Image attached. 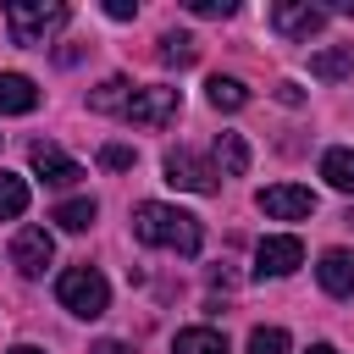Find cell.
I'll use <instances>...</instances> for the list:
<instances>
[{
	"label": "cell",
	"mask_w": 354,
	"mask_h": 354,
	"mask_svg": "<svg viewBox=\"0 0 354 354\" xmlns=\"http://www.w3.org/2000/svg\"><path fill=\"white\" fill-rule=\"evenodd\" d=\"M133 232L138 243H155V249H177V254H199L205 232H199V216L177 210V205H160V199H144L133 210Z\"/></svg>",
	"instance_id": "1"
},
{
	"label": "cell",
	"mask_w": 354,
	"mask_h": 354,
	"mask_svg": "<svg viewBox=\"0 0 354 354\" xmlns=\"http://www.w3.org/2000/svg\"><path fill=\"white\" fill-rule=\"evenodd\" d=\"M88 354H127V343H116V337H100Z\"/></svg>",
	"instance_id": "27"
},
{
	"label": "cell",
	"mask_w": 354,
	"mask_h": 354,
	"mask_svg": "<svg viewBox=\"0 0 354 354\" xmlns=\"http://www.w3.org/2000/svg\"><path fill=\"white\" fill-rule=\"evenodd\" d=\"M55 299H61V310H72L77 321H100V315L111 310V282H105L94 266H72V271H61Z\"/></svg>",
	"instance_id": "3"
},
{
	"label": "cell",
	"mask_w": 354,
	"mask_h": 354,
	"mask_svg": "<svg viewBox=\"0 0 354 354\" xmlns=\"http://www.w3.org/2000/svg\"><path fill=\"white\" fill-rule=\"evenodd\" d=\"M315 277H321V288L332 299H348L354 293V249H326L321 266H315Z\"/></svg>",
	"instance_id": "11"
},
{
	"label": "cell",
	"mask_w": 354,
	"mask_h": 354,
	"mask_svg": "<svg viewBox=\"0 0 354 354\" xmlns=\"http://www.w3.org/2000/svg\"><path fill=\"white\" fill-rule=\"evenodd\" d=\"M177 105H183V94L171 83H149V88H133V100H127L122 116L133 127H166V122H177Z\"/></svg>",
	"instance_id": "4"
},
{
	"label": "cell",
	"mask_w": 354,
	"mask_h": 354,
	"mask_svg": "<svg viewBox=\"0 0 354 354\" xmlns=\"http://www.w3.org/2000/svg\"><path fill=\"white\" fill-rule=\"evenodd\" d=\"M188 11H194V17H232L238 0H188Z\"/></svg>",
	"instance_id": "23"
},
{
	"label": "cell",
	"mask_w": 354,
	"mask_h": 354,
	"mask_svg": "<svg viewBox=\"0 0 354 354\" xmlns=\"http://www.w3.org/2000/svg\"><path fill=\"white\" fill-rule=\"evenodd\" d=\"M348 72H354V44H332V50L310 55V77H321V83H343Z\"/></svg>",
	"instance_id": "13"
},
{
	"label": "cell",
	"mask_w": 354,
	"mask_h": 354,
	"mask_svg": "<svg viewBox=\"0 0 354 354\" xmlns=\"http://www.w3.org/2000/svg\"><path fill=\"white\" fill-rule=\"evenodd\" d=\"M22 210H28V177L0 171V221H17Z\"/></svg>",
	"instance_id": "20"
},
{
	"label": "cell",
	"mask_w": 354,
	"mask_h": 354,
	"mask_svg": "<svg viewBox=\"0 0 354 354\" xmlns=\"http://www.w3.org/2000/svg\"><path fill=\"white\" fill-rule=\"evenodd\" d=\"M171 354H227V337L216 326H183L171 337Z\"/></svg>",
	"instance_id": "14"
},
{
	"label": "cell",
	"mask_w": 354,
	"mask_h": 354,
	"mask_svg": "<svg viewBox=\"0 0 354 354\" xmlns=\"http://www.w3.org/2000/svg\"><path fill=\"white\" fill-rule=\"evenodd\" d=\"M155 55H160L166 66H177V72H183V66H194V61H199V39H194V33H160V50H155Z\"/></svg>",
	"instance_id": "15"
},
{
	"label": "cell",
	"mask_w": 354,
	"mask_h": 354,
	"mask_svg": "<svg viewBox=\"0 0 354 354\" xmlns=\"http://www.w3.org/2000/svg\"><path fill=\"white\" fill-rule=\"evenodd\" d=\"M216 160H221L227 177H243V171H249V144H243V133H216Z\"/></svg>",
	"instance_id": "18"
},
{
	"label": "cell",
	"mask_w": 354,
	"mask_h": 354,
	"mask_svg": "<svg viewBox=\"0 0 354 354\" xmlns=\"http://www.w3.org/2000/svg\"><path fill=\"white\" fill-rule=\"evenodd\" d=\"M55 227H66V232H83L88 221H94V199H66V205H55V216H50Z\"/></svg>",
	"instance_id": "21"
},
{
	"label": "cell",
	"mask_w": 354,
	"mask_h": 354,
	"mask_svg": "<svg viewBox=\"0 0 354 354\" xmlns=\"http://www.w3.org/2000/svg\"><path fill=\"white\" fill-rule=\"evenodd\" d=\"M249 354H293V343H288L282 326H254L249 332Z\"/></svg>",
	"instance_id": "22"
},
{
	"label": "cell",
	"mask_w": 354,
	"mask_h": 354,
	"mask_svg": "<svg viewBox=\"0 0 354 354\" xmlns=\"http://www.w3.org/2000/svg\"><path fill=\"white\" fill-rule=\"evenodd\" d=\"M271 28L282 39H310L326 28V6H310V0H277L271 6Z\"/></svg>",
	"instance_id": "8"
},
{
	"label": "cell",
	"mask_w": 354,
	"mask_h": 354,
	"mask_svg": "<svg viewBox=\"0 0 354 354\" xmlns=\"http://www.w3.org/2000/svg\"><path fill=\"white\" fill-rule=\"evenodd\" d=\"M127 77H105L100 88H88V111H100V116H116V111H127Z\"/></svg>",
	"instance_id": "17"
},
{
	"label": "cell",
	"mask_w": 354,
	"mask_h": 354,
	"mask_svg": "<svg viewBox=\"0 0 354 354\" xmlns=\"http://www.w3.org/2000/svg\"><path fill=\"white\" fill-rule=\"evenodd\" d=\"M33 105H39L33 77H22V72H0V111H6V116H28Z\"/></svg>",
	"instance_id": "12"
},
{
	"label": "cell",
	"mask_w": 354,
	"mask_h": 354,
	"mask_svg": "<svg viewBox=\"0 0 354 354\" xmlns=\"http://www.w3.org/2000/svg\"><path fill=\"white\" fill-rule=\"evenodd\" d=\"M254 205H260L271 221H304V216L315 210V194L299 188V183H271V188L254 194Z\"/></svg>",
	"instance_id": "6"
},
{
	"label": "cell",
	"mask_w": 354,
	"mask_h": 354,
	"mask_svg": "<svg viewBox=\"0 0 354 354\" xmlns=\"http://www.w3.org/2000/svg\"><path fill=\"white\" fill-rule=\"evenodd\" d=\"M72 22V11L61 0H11L6 6V33L11 44H44L50 33H61Z\"/></svg>",
	"instance_id": "2"
},
{
	"label": "cell",
	"mask_w": 354,
	"mask_h": 354,
	"mask_svg": "<svg viewBox=\"0 0 354 354\" xmlns=\"http://www.w3.org/2000/svg\"><path fill=\"white\" fill-rule=\"evenodd\" d=\"M304 354H337V348H332V343H310Z\"/></svg>",
	"instance_id": "28"
},
{
	"label": "cell",
	"mask_w": 354,
	"mask_h": 354,
	"mask_svg": "<svg viewBox=\"0 0 354 354\" xmlns=\"http://www.w3.org/2000/svg\"><path fill=\"white\" fill-rule=\"evenodd\" d=\"M50 260H55V238H50L44 227H22V232L11 238V266H17L22 277H44Z\"/></svg>",
	"instance_id": "9"
},
{
	"label": "cell",
	"mask_w": 354,
	"mask_h": 354,
	"mask_svg": "<svg viewBox=\"0 0 354 354\" xmlns=\"http://www.w3.org/2000/svg\"><path fill=\"white\" fill-rule=\"evenodd\" d=\"M100 160H105V166H111V171H127V166H133V160H138V155H133V149H127V144H105V149H100Z\"/></svg>",
	"instance_id": "24"
},
{
	"label": "cell",
	"mask_w": 354,
	"mask_h": 354,
	"mask_svg": "<svg viewBox=\"0 0 354 354\" xmlns=\"http://www.w3.org/2000/svg\"><path fill=\"white\" fill-rule=\"evenodd\" d=\"M205 100H210L216 111H243V105H249V88H243L238 77H221V72H216V77L205 83Z\"/></svg>",
	"instance_id": "16"
},
{
	"label": "cell",
	"mask_w": 354,
	"mask_h": 354,
	"mask_svg": "<svg viewBox=\"0 0 354 354\" xmlns=\"http://www.w3.org/2000/svg\"><path fill=\"white\" fill-rule=\"evenodd\" d=\"M304 266V243L293 232H277V238H260L254 249V277H293Z\"/></svg>",
	"instance_id": "7"
},
{
	"label": "cell",
	"mask_w": 354,
	"mask_h": 354,
	"mask_svg": "<svg viewBox=\"0 0 354 354\" xmlns=\"http://www.w3.org/2000/svg\"><path fill=\"white\" fill-rule=\"evenodd\" d=\"M11 354H44V348H33V343H17V348H11Z\"/></svg>",
	"instance_id": "29"
},
{
	"label": "cell",
	"mask_w": 354,
	"mask_h": 354,
	"mask_svg": "<svg viewBox=\"0 0 354 354\" xmlns=\"http://www.w3.org/2000/svg\"><path fill=\"white\" fill-rule=\"evenodd\" d=\"M105 17L111 22H127V17H138V6L133 0H105Z\"/></svg>",
	"instance_id": "25"
},
{
	"label": "cell",
	"mask_w": 354,
	"mask_h": 354,
	"mask_svg": "<svg viewBox=\"0 0 354 354\" xmlns=\"http://www.w3.org/2000/svg\"><path fill=\"white\" fill-rule=\"evenodd\" d=\"M277 100H282V105H299L304 94H299V83H277Z\"/></svg>",
	"instance_id": "26"
},
{
	"label": "cell",
	"mask_w": 354,
	"mask_h": 354,
	"mask_svg": "<svg viewBox=\"0 0 354 354\" xmlns=\"http://www.w3.org/2000/svg\"><path fill=\"white\" fill-rule=\"evenodd\" d=\"M28 166H33V177H44L50 188H66V183L83 177V166H77L61 144H33V149H28Z\"/></svg>",
	"instance_id": "10"
},
{
	"label": "cell",
	"mask_w": 354,
	"mask_h": 354,
	"mask_svg": "<svg viewBox=\"0 0 354 354\" xmlns=\"http://www.w3.org/2000/svg\"><path fill=\"white\" fill-rule=\"evenodd\" d=\"M216 177H221V171H216L210 160H199L194 149H171V155H166V183L183 188V194H216V188H221Z\"/></svg>",
	"instance_id": "5"
},
{
	"label": "cell",
	"mask_w": 354,
	"mask_h": 354,
	"mask_svg": "<svg viewBox=\"0 0 354 354\" xmlns=\"http://www.w3.org/2000/svg\"><path fill=\"white\" fill-rule=\"evenodd\" d=\"M321 177H326L337 194H354V149H326V155H321Z\"/></svg>",
	"instance_id": "19"
}]
</instances>
